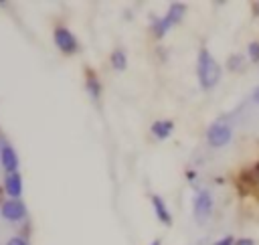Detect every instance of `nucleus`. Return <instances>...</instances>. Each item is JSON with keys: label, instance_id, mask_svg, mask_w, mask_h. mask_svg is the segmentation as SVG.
Here are the masks:
<instances>
[{"label": "nucleus", "instance_id": "4", "mask_svg": "<svg viewBox=\"0 0 259 245\" xmlns=\"http://www.w3.org/2000/svg\"><path fill=\"white\" fill-rule=\"evenodd\" d=\"M212 207H214V200H212V194L208 190H198L194 194V200H192V211H194V217L198 223L206 221L212 213Z\"/></svg>", "mask_w": 259, "mask_h": 245}, {"label": "nucleus", "instance_id": "8", "mask_svg": "<svg viewBox=\"0 0 259 245\" xmlns=\"http://www.w3.org/2000/svg\"><path fill=\"white\" fill-rule=\"evenodd\" d=\"M152 209H154L156 219H158L162 225H166V227L172 225V215H170V211H168V207H166V202H164L162 196L152 194Z\"/></svg>", "mask_w": 259, "mask_h": 245}, {"label": "nucleus", "instance_id": "5", "mask_svg": "<svg viewBox=\"0 0 259 245\" xmlns=\"http://www.w3.org/2000/svg\"><path fill=\"white\" fill-rule=\"evenodd\" d=\"M53 38H55L57 49H59L61 53H65V55H73V53L79 49L75 34H73L69 28H65V26H57V28L53 30Z\"/></svg>", "mask_w": 259, "mask_h": 245}, {"label": "nucleus", "instance_id": "12", "mask_svg": "<svg viewBox=\"0 0 259 245\" xmlns=\"http://www.w3.org/2000/svg\"><path fill=\"white\" fill-rule=\"evenodd\" d=\"M109 61H111V67H113L115 71H123V69L127 67V57H125V53H123L121 49H115V51L111 53Z\"/></svg>", "mask_w": 259, "mask_h": 245}, {"label": "nucleus", "instance_id": "14", "mask_svg": "<svg viewBox=\"0 0 259 245\" xmlns=\"http://www.w3.org/2000/svg\"><path fill=\"white\" fill-rule=\"evenodd\" d=\"M247 53H249V59H251L253 63H257V61H259V40H251Z\"/></svg>", "mask_w": 259, "mask_h": 245}, {"label": "nucleus", "instance_id": "11", "mask_svg": "<svg viewBox=\"0 0 259 245\" xmlns=\"http://www.w3.org/2000/svg\"><path fill=\"white\" fill-rule=\"evenodd\" d=\"M85 83H87V91L91 93L93 99H99V93H101V83L97 79V75L93 71H87V77H85Z\"/></svg>", "mask_w": 259, "mask_h": 245}, {"label": "nucleus", "instance_id": "21", "mask_svg": "<svg viewBox=\"0 0 259 245\" xmlns=\"http://www.w3.org/2000/svg\"><path fill=\"white\" fill-rule=\"evenodd\" d=\"M150 245H162V241H160V239H154V241H152Z\"/></svg>", "mask_w": 259, "mask_h": 245}, {"label": "nucleus", "instance_id": "20", "mask_svg": "<svg viewBox=\"0 0 259 245\" xmlns=\"http://www.w3.org/2000/svg\"><path fill=\"white\" fill-rule=\"evenodd\" d=\"M253 101H255V103H259V87L253 91Z\"/></svg>", "mask_w": 259, "mask_h": 245}, {"label": "nucleus", "instance_id": "22", "mask_svg": "<svg viewBox=\"0 0 259 245\" xmlns=\"http://www.w3.org/2000/svg\"><path fill=\"white\" fill-rule=\"evenodd\" d=\"M2 194H4V188H0V202H2Z\"/></svg>", "mask_w": 259, "mask_h": 245}, {"label": "nucleus", "instance_id": "2", "mask_svg": "<svg viewBox=\"0 0 259 245\" xmlns=\"http://www.w3.org/2000/svg\"><path fill=\"white\" fill-rule=\"evenodd\" d=\"M184 14H186V4H182V2H172L162 18H154V22H152V32H154L158 38H162L168 28H172L176 22H180V20L184 18Z\"/></svg>", "mask_w": 259, "mask_h": 245}, {"label": "nucleus", "instance_id": "10", "mask_svg": "<svg viewBox=\"0 0 259 245\" xmlns=\"http://www.w3.org/2000/svg\"><path fill=\"white\" fill-rule=\"evenodd\" d=\"M172 130H174V121L172 119H158V121L152 124V134L158 140H166L172 134Z\"/></svg>", "mask_w": 259, "mask_h": 245}, {"label": "nucleus", "instance_id": "6", "mask_svg": "<svg viewBox=\"0 0 259 245\" xmlns=\"http://www.w3.org/2000/svg\"><path fill=\"white\" fill-rule=\"evenodd\" d=\"M0 215H2V219L14 223V221H20V219L26 217V207H24V202L20 198H8V200L2 202Z\"/></svg>", "mask_w": 259, "mask_h": 245}, {"label": "nucleus", "instance_id": "3", "mask_svg": "<svg viewBox=\"0 0 259 245\" xmlns=\"http://www.w3.org/2000/svg\"><path fill=\"white\" fill-rule=\"evenodd\" d=\"M231 138H233V126L227 124V121H223V119L210 124L208 130H206V142H208V146H212V148H223V146H227V144L231 142Z\"/></svg>", "mask_w": 259, "mask_h": 245}, {"label": "nucleus", "instance_id": "17", "mask_svg": "<svg viewBox=\"0 0 259 245\" xmlns=\"http://www.w3.org/2000/svg\"><path fill=\"white\" fill-rule=\"evenodd\" d=\"M6 146H8V140L0 134V156H2V152H4V148H6Z\"/></svg>", "mask_w": 259, "mask_h": 245}, {"label": "nucleus", "instance_id": "15", "mask_svg": "<svg viewBox=\"0 0 259 245\" xmlns=\"http://www.w3.org/2000/svg\"><path fill=\"white\" fill-rule=\"evenodd\" d=\"M212 245H237V241H235V237H233V235H227V237H223V239L214 241Z\"/></svg>", "mask_w": 259, "mask_h": 245}, {"label": "nucleus", "instance_id": "13", "mask_svg": "<svg viewBox=\"0 0 259 245\" xmlns=\"http://www.w3.org/2000/svg\"><path fill=\"white\" fill-rule=\"evenodd\" d=\"M227 67L231 69V71H243L245 69V57L243 55H233V57H229V61H227Z\"/></svg>", "mask_w": 259, "mask_h": 245}, {"label": "nucleus", "instance_id": "9", "mask_svg": "<svg viewBox=\"0 0 259 245\" xmlns=\"http://www.w3.org/2000/svg\"><path fill=\"white\" fill-rule=\"evenodd\" d=\"M0 164H2V168H4L6 172H16V168H18V154H16V150H14L10 144H8V146L4 148V152H2Z\"/></svg>", "mask_w": 259, "mask_h": 245}, {"label": "nucleus", "instance_id": "19", "mask_svg": "<svg viewBox=\"0 0 259 245\" xmlns=\"http://www.w3.org/2000/svg\"><path fill=\"white\" fill-rule=\"evenodd\" d=\"M251 8H253V14H255V16H259V2H253V4H251Z\"/></svg>", "mask_w": 259, "mask_h": 245}, {"label": "nucleus", "instance_id": "18", "mask_svg": "<svg viewBox=\"0 0 259 245\" xmlns=\"http://www.w3.org/2000/svg\"><path fill=\"white\" fill-rule=\"evenodd\" d=\"M237 245H253V241L251 239H239Z\"/></svg>", "mask_w": 259, "mask_h": 245}, {"label": "nucleus", "instance_id": "7", "mask_svg": "<svg viewBox=\"0 0 259 245\" xmlns=\"http://www.w3.org/2000/svg\"><path fill=\"white\" fill-rule=\"evenodd\" d=\"M2 188H4V194H8L10 198H18L22 194V178H20V174L18 172H6Z\"/></svg>", "mask_w": 259, "mask_h": 245}, {"label": "nucleus", "instance_id": "1", "mask_svg": "<svg viewBox=\"0 0 259 245\" xmlns=\"http://www.w3.org/2000/svg\"><path fill=\"white\" fill-rule=\"evenodd\" d=\"M196 75H198V83H200L202 89H212L219 83V79H221V65L214 61L210 51L204 49V47L198 51Z\"/></svg>", "mask_w": 259, "mask_h": 245}, {"label": "nucleus", "instance_id": "16", "mask_svg": "<svg viewBox=\"0 0 259 245\" xmlns=\"http://www.w3.org/2000/svg\"><path fill=\"white\" fill-rule=\"evenodd\" d=\"M6 245H28V241L22 239V237H10V239L6 241Z\"/></svg>", "mask_w": 259, "mask_h": 245}]
</instances>
